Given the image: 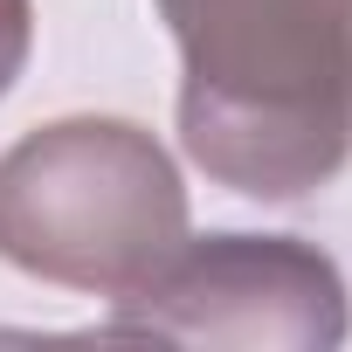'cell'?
Wrapping results in <instances>:
<instances>
[{
	"label": "cell",
	"instance_id": "obj_1",
	"mask_svg": "<svg viewBox=\"0 0 352 352\" xmlns=\"http://www.w3.org/2000/svg\"><path fill=\"white\" fill-rule=\"evenodd\" d=\"M187 83L180 138L221 187L290 201L352 152V0H159Z\"/></svg>",
	"mask_w": 352,
	"mask_h": 352
},
{
	"label": "cell",
	"instance_id": "obj_2",
	"mask_svg": "<svg viewBox=\"0 0 352 352\" xmlns=\"http://www.w3.org/2000/svg\"><path fill=\"white\" fill-rule=\"evenodd\" d=\"M180 242L187 194L138 124L69 118L0 159V256L49 283L124 297Z\"/></svg>",
	"mask_w": 352,
	"mask_h": 352
},
{
	"label": "cell",
	"instance_id": "obj_3",
	"mask_svg": "<svg viewBox=\"0 0 352 352\" xmlns=\"http://www.w3.org/2000/svg\"><path fill=\"white\" fill-rule=\"evenodd\" d=\"M111 331L214 345H338L345 283L331 256L290 235H208L180 242L138 290H124Z\"/></svg>",
	"mask_w": 352,
	"mask_h": 352
},
{
	"label": "cell",
	"instance_id": "obj_4",
	"mask_svg": "<svg viewBox=\"0 0 352 352\" xmlns=\"http://www.w3.org/2000/svg\"><path fill=\"white\" fill-rule=\"evenodd\" d=\"M28 35H35L28 0H0V97L14 90V76H21V63H28Z\"/></svg>",
	"mask_w": 352,
	"mask_h": 352
}]
</instances>
